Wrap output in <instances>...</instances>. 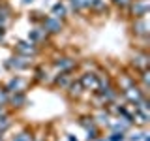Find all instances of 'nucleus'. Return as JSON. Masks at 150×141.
Listing matches in <instances>:
<instances>
[{"label": "nucleus", "mask_w": 150, "mask_h": 141, "mask_svg": "<svg viewBox=\"0 0 150 141\" xmlns=\"http://www.w3.org/2000/svg\"><path fill=\"white\" fill-rule=\"evenodd\" d=\"M131 122L128 120H124V119H120V117H111V120H109V124H107V128H109L111 132H122V134H128V132L131 130Z\"/></svg>", "instance_id": "obj_16"}, {"label": "nucleus", "mask_w": 150, "mask_h": 141, "mask_svg": "<svg viewBox=\"0 0 150 141\" xmlns=\"http://www.w3.org/2000/svg\"><path fill=\"white\" fill-rule=\"evenodd\" d=\"M133 85H137V73L133 75V72H131V68H124L118 72V77H116V90L122 92L126 90V88L133 87Z\"/></svg>", "instance_id": "obj_7"}, {"label": "nucleus", "mask_w": 150, "mask_h": 141, "mask_svg": "<svg viewBox=\"0 0 150 141\" xmlns=\"http://www.w3.org/2000/svg\"><path fill=\"white\" fill-rule=\"evenodd\" d=\"M68 2H69L73 11H86V9L92 8L94 0H68Z\"/></svg>", "instance_id": "obj_22"}, {"label": "nucleus", "mask_w": 150, "mask_h": 141, "mask_svg": "<svg viewBox=\"0 0 150 141\" xmlns=\"http://www.w3.org/2000/svg\"><path fill=\"white\" fill-rule=\"evenodd\" d=\"M131 19H139V17H146L150 11V0H131L129 6L126 8Z\"/></svg>", "instance_id": "obj_8"}, {"label": "nucleus", "mask_w": 150, "mask_h": 141, "mask_svg": "<svg viewBox=\"0 0 150 141\" xmlns=\"http://www.w3.org/2000/svg\"><path fill=\"white\" fill-rule=\"evenodd\" d=\"M73 79H75V72L54 73V77H53V83H51V87H54V88H60V90H66V88L69 87V83H71Z\"/></svg>", "instance_id": "obj_13"}, {"label": "nucleus", "mask_w": 150, "mask_h": 141, "mask_svg": "<svg viewBox=\"0 0 150 141\" xmlns=\"http://www.w3.org/2000/svg\"><path fill=\"white\" fill-rule=\"evenodd\" d=\"M6 41V28H0V45Z\"/></svg>", "instance_id": "obj_33"}, {"label": "nucleus", "mask_w": 150, "mask_h": 141, "mask_svg": "<svg viewBox=\"0 0 150 141\" xmlns=\"http://www.w3.org/2000/svg\"><path fill=\"white\" fill-rule=\"evenodd\" d=\"M105 139L107 141H126V134H122V132H111V135Z\"/></svg>", "instance_id": "obj_29"}, {"label": "nucleus", "mask_w": 150, "mask_h": 141, "mask_svg": "<svg viewBox=\"0 0 150 141\" xmlns=\"http://www.w3.org/2000/svg\"><path fill=\"white\" fill-rule=\"evenodd\" d=\"M129 68L135 72H143V70H150V55L146 49H135L129 58Z\"/></svg>", "instance_id": "obj_4"}, {"label": "nucleus", "mask_w": 150, "mask_h": 141, "mask_svg": "<svg viewBox=\"0 0 150 141\" xmlns=\"http://www.w3.org/2000/svg\"><path fill=\"white\" fill-rule=\"evenodd\" d=\"M13 126V117L11 113H9L8 107H2L0 105V141H4L2 135L6 134V132Z\"/></svg>", "instance_id": "obj_15"}, {"label": "nucleus", "mask_w": 150, "mask_h": 141, "mask_svg": "<svg viewBox=\"0 0 150 141\" xmlns=\"http://www.w3.org/2000/svg\"><path fill=\"white\" fill-rule=\"evenodd\" d=\"M40 26L43 28L49 36H56V34H60V32L64 30V21H60V19H56V17L47 15V17H43V21H41Z\"/></svg>", "instance_id": "obj_11"}, {"label": "nucleus", "mask_w": 150, "mask_h": 141, "mask_svg": "<svg viewBox=\"0 0 150 141\" xmlns=\"http://www.w3.org/2000/svg\"><path fill=\"white\" fill-rule=\"evenodd\" d=\"M43 13H41V11H32L30 13V21L32 23H36V25H41V21H43Z\"/></svg>", "instance_id": "obj_30"}, {"label": "nucleus", "mask_w": 150, "mask_h": 141, "mask_svg": "<svg viewBox=\"0 0 150 141\" xmlns=\"http://www.w3.org/2000/svg\"><path fill=\"white\" fill-rule=\"evenodd\" d=\"M8 100H9V92L4 88V83H0V105L8 107Z\"/></svg>", "instance_id": "obj_28"}, {"label": "nucleus", "mask_w": 150, "mask_h": 141, "mask_svg": "<svg viewBox=\"0 0 150 141\" xmlns=\"http://www.w3.org/2000/svg\"><path fill=\"white\" fill-rule=\"evenodd\" d=\"M77 79H79V83H81V87H83L84 92L94 94L98 90V87H100V79H98L96 72H83Z\"/></svg>", "instance_id": "obj_10"}, {"label": "nucleus", "mask_w": 150, "mask_h": 141, "mask_svg": "<svg viewBox=\"0 0 150 141\" xmlns=\"http://www.w3.org/2000/svg\"><path fill=\"white\" fill-rule=\"evenodd\" d=\"M11 15H13V8L9 6V2L2 0L0 2V28L8 26V23L11 21Z\"/></svg>", "instance_id": "obj_18"}, {"label": "nucleus", "mask_w": 150, "mask_h": 141, "mask_svg": "<svg viewBox=\"0 0 150 141\" xmlns=\"http://www.w3.org/2000/svg\"><path fill=\"white\" fill-rule=\"evenodd\" d=\"M32 87V79L25 77V75H11L6 83H4V88L11 94V92H26L28 88Z\"/></svg>", "instance_id": "obj_3"}, {"label": "nucleus", "mask_w": 150, "mask_h": 141, "mask_svg": "<svg viewBox=\"0 0 150 141\" xmlns=\"http://www.w3.org/2000/svg\"><path fill=\"white\" fill-rule=\"evenodd\" d=\"M79 126H81L83 130H90V128L96 126V122H94L92 115H83V117H79Z\"/></svg>", "instance_id": "obj_26"}, {"label": "nucleus", "mask_w": 150, "mask_h": 141, "mask_svg": "<svg viewBox=\"0 0 150 141\" xmlns=\"http://www.w3.org/2000/svg\"><path fill=\"white\" fill-rule=\"evenodd\" d=\"M28 103V98H26V92H11L9 94V100H8V107L11 111H19L23 107H26Z\"/></svg>", "instance_id": "obj_14"}, {"label": "nucleus", "mask_w": 150, "mask_h": 141, "mask_svg": "<svg viewBox=\"0 0 150 141\" xmlns=\"http://www.w3.org/2000/svg\"><path fill=\"white\" fill-rule=\"evenodd\" d=\"M120 94H122V98L126 100V103H131V105H133V103H137L141 98L146 96L148 92L144 90V88H141L139 85H133V87H129V88H126V90H122Z\"/></svg>", "instance_id": "obj_12"}, {"label": "nucleus", "mask_w": 150, "mask_h": 141, "mask_svg": "<svg viewBox=\"0 0 150 141\" xmlns=\"http://www.w3.org/2000/svg\"><path fill=\"white\" fill-rule=\"evenodd\" d=\"M32 137H34V134H32V130H21V132H17L15 135L11 137V141H32Z\"/></svg>", "instance_id": "obj_25"}, {"label": "nucleus", "mask_w": 150, "mask_h": 141, "mask_svg": "<svg viewBox=\"0 0 150 141\" xmlns=\"http://www.w3.org/2000/svg\"><path fill=\"white\" fill-rule=\"evenodd\" d=\"M68 141H79V139H77V137H73L71 134H68Z\"/></svg>", "instance_id": "obj_34"}, {"label": "nucleus", "mask_w": 150, "mask_h": 141, "mask_svg": "<svg viewBox=\"0 0 150 141\" xmlns=\"http://www.w3.org/2000/svg\"><path fill=\"white\" fill-rule=\"evenodd\" d=\"M4 68H6L8 72H13V73H15V72H26V70L34 68V58L13 53L6 62H4Z\"/></svg>", "instance_id": "obj_1"}, {"label": "nucleus", "mask_w": 150, "mask_h": 141, "mask_svg": "<svg viewBox=\"0 0 150 141\" xmlns=\"http://www.w3.org/2000/svg\"><path fill=\"white\" fill-rule=\"evenodd\" d=\"M90 11L101 13V15H103V13H107V11H109V0H94Z\"/></svg>", "instance_id": "obj_24"}, {"label": "nucleus", "mask_w": 150, "mask_h": 141, "mask_svg": "<svg viewBox=\"0 0 150 141\" xmlns=\"http://www.w3.org/2000/svg\"><path fill=\"white\" fill-rule=\"evenodd\" d=\"M23 2H25V4H32V2H34V0H23Z\"/></svg>", "instance_id": "obj_35"}, {"label": "nucleus", "mask_w": 150, "mask_h": 141, "mask_svg": "<svg viewBox=\"0 0 150 141\" xmlns=\"http://www.w3.org/2000/svg\"><path fill=\"white\" fill-rule=\"evenodd\" d=\"M98 137H101V128L100 126H94V128L86 130V141H96Z\"/></svg>", "instance_id": "obj_27"}, {"label": "nucleus", "mask_w": 150, "mask_h": 141, "mask_svg": "<svg viewBox=\"0 0 150 141\" xmlns=\"http://www.w3.org/2000/svg\"><path fill=\"white\" fill-rule=\"evenodd\" d=\"M96 141H107V139H105V137H98Z\"/></svg>", "instance_id": "obj_36"}, {"label": "nucleus", "mask_w": 150, "mask_h": 141, "mask_svg": "<svg viewBox=\"0 0 150 141\" xmlns=\"http://www.w3.org/2000/svg\"><path fill=\"white\" fill-rule=\"evenodd\" d=\"M148 120H150V115H146V113H143V111H137V109L133 107V124H135V126L144 128V126L148 124Z\"/></svg>", "instance_id": "obj_23"}, {"label": "nucleus", "mask_w": 150, "mask_h": 141, "mask_svg": "<svg viewBox=\"0 0 150 141\" xmlns=\"http://www.w3.org/2000/svg\"><path fill=\"white\" fill-rule=\"evenodd\" d=\"M51 68H53L54 73L77 72V70H79V60H75L73 56L60 55V56H56V58H53V62H51Z\"/></svg>", "instance_id": "obj_2"}, {"label": "nucleus", "mask_w": 150, "mask_h": 141, "mask_svg": "<svg viewBox=\"0 0 150 141\" xmlns=\"http://www.w3.org/2000/svg\"><path fill=\"white\" fill-rule=\"evenodd\" d=\"M143 135H144V132H137V134H133V135H126V139H129V141H143Z\"/></svg>", "instance_id": "obj_32"}, {"label": "nucleus", "mask_w": 150, "mask_h": 141, "mask_svg": "<svg viewBox=\"0 0 150 141\" xmlns=\"http://www.w3.org/2000/svg\"><path fill=\"white\" fill-rule=\"evenodd\" d=\"M109 2H112L116 8H120V9H126V8L129 6V2H131V0H109Z\"/></svg>", "instance_id": "obj_31"}, {"label": "nucleus", "mask_w": 150, "mask_h": 141, "mask_svg": "<svg viewBox=\"0 0 150 141\" xmlns=\"http://www.w3.org/2000/svg\"><path fill=\"white\" fill-rule=\"evenodd\" d=\"M66 94H68V98L71 102H77V100H81L83 98V94H84V90H83V87H81V83H79V79L75 77L71 83H69V87L66 88Z\"/></svg>", "instance_id": "obj_17"}, {"label": "nucleus", "mask_w": 150, "mask_h": 141, "mask_svg": "<svg viewBox=\"0 0 150 141\" xmlns=\"http://www.w3.org/2000/svg\"><path fill=\"white\" fill-rule=\"evenodd\" d=\"M49 38V34L41 28L40 25L34 26L30 32H28V41H32V43H36V45H40V43H43V41Z\"/></svg>", "instance_id": "obj_19"}, {"label": "nucleus", "mask_w": 150, "mask_h": 141, "mask_svg": "<svg viewBox=\"0 0 150 141\" xmlns=\"http://www.w3.org/2000/svg\"><path fill=\"white\" fill-rule=\"evenodd\" d=\"M13 53L15 55H23V56H30V58H36L38 53H40V47L36 43L28 40H19L13 43Z\"/></svg>", "instance_id": "obj_6"}, {"label": "nucleus", "mask_w": 150, "mask_h": 141, "mask_svg": "<svg viewBox=\"0 0 150 141\" xmlns=\"http://www.w3.org/2000/svg\"><path fill=\"white\" fill-rule=\"evenodd\" d=\"M92 119H94V122H96V126H100V128L105 126V128H107V124H109V120H111V115L107 113L105 107H100V109L92 115Z\"/></svg>", "instance_id": "obj_20"}, {"label": "nucleus", "mask_w": 150, "mask_h": 141, "mask_svg": "<svg viewBox=\"0 0 150 141\" xmlns=\"http://www.w3.org/2000/svg\"><path fill=\"white\" fill-rule=\"evenodd\" d=\"M51 17H56V19H60V21H64V19L68 17V8H66V4L62 0L53 4V8H51Z\"/></svg>", "instance_id": "obj_21"}, {"label": "nucleus", "mask_w": 150, "mask_h": 141, "mask_svg": "<svg viewBox=\"0 0 150 141\" xmlns=\"http://www.w3.org/2000/svg\"><path fill=\"white\" fill-rule=\"evenodd\" d=\"M34 72H32V85H51L53 83V77H54V72L53 70H47L45 66H34Z\"/></svg>", "instance_id": "obj_9"}, {"label": "nucleus", "mask_w": 150, "mask_h": 141, "mask_svg": "<svg viewBox=\"0 0 150 141\" xmlns=\"http://www.w3.org/2000/svg\"><path fill=\"white\" fill-rule=\"evenodd\" d=\"M131 34H133L137 40H143L144 43L148 41V36H150V25L146 21V17H139V19H133L131 21V26H129Z\"/></svg>", "instance_id": "obj_5"}]
</instances>
